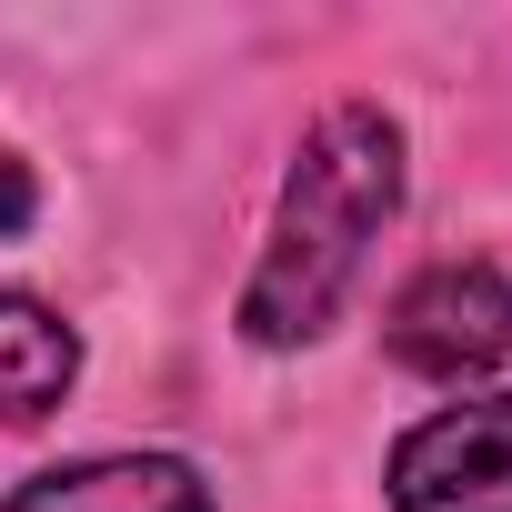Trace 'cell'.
<instances>
[{"mask_svg":"<svg viewBox=\"0 0 512 512\" xmlns=\"http://www.w3.org/2000/svg\"><path fill=\"white\" fill-rule=\"evenodd\" d=\"M402 211V121L372 111V101H332L302 151H292V181H282V211H272V241L241 282V332L262 352H292L312 342L342 292L362 282L372 241L392 231Z\"/></svg>","mask_w":512,"mask_h":512,"instance_id":"obj_1","label":"cell"},{"mask_svg":"<svg viewBox=\"0 0 512 512\" xmlns=\"http://www.w3.org/2000/svg\"><path fill=\"white\" fill-rule=\"evenodd\" d=\"M382 342L422 382H482L512 352V282L492 262H432L422 282H402Z\"/></svg>","mask_w":512,"mask_h":512,"instance_id":"obj_2","label":"cell"},{"mask_svg":"<svg viewBox=\"0 0 512 512\" xmlns=\"http://www.w3.org/2000/svg\"><path fill=\"white\" fill-rule=\"evenodd\" d=\"M392 512H512V392L412 422L392 452Z\"/></svg>","mask_w":512,"mask_h":512,"instance_id":"obj_3","label":"cell"},{"mask_svg":"<svg viewBox=\"0 0 512 512\" xmlns=\"http://www.w3.org/2000/svg\"><path fill=\"white\" fill-rule=\"evenodd\" d=\"M0 512H211V482L181 452H101V462L31 472Z\"/></svg>","mask_w":512,"mask_h":512,"instance_id":"obj_4","label":"cell"},{"mask_svg":"<svg viewBox=\"0 0 512 512\" xmlns=\"http://www.w3.org/2000/svg\"><path fill=\"white\" fill-rule=\"evenodd\" d=\"M71 382H81V332L31 292H0V422H41Z\"/></svg>","mask_w":512,"mask_h":512,"instance_id":"obj_5","label":"cell"},{"mask_svg":"<svg viewBox=\"0 0 512 512\" xmlns=\"http://www.w3.org/2000/svg\"><path fill=\"white\" fill-rule=\"evenodd\" d=\"M21 221H31V171L0 151V231H21Z\"/></svg>","mask_w":512,"mask_h":512,"instance_id":"obj_6","label":"cell"}]
</instances>
